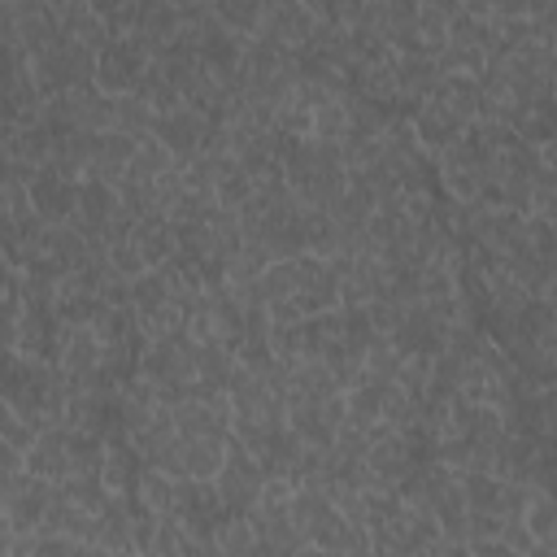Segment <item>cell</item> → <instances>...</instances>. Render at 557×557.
<instances>
[{
  "label": "cell",
  "instance_id": "27",
  "mask_svg": "<svg viewBox=\"0 0 557 557\" xmlns=\"http://www.w3.org/2000/svg\"><path fill=\"white\" fill-rule=\"evenodd\" d=\"M522 522L531 527V535L540 540V553H544V544L557 535V496H548V492L531 487V500H527V513H522Z\"/></svg>",
  "mask_w": 557,
  "mask_h": 557
},
{
  "label": "cell",
  "instance_id": "35",
  "mask_svg": "<svg viewBox=\"0 0 557 557\" xmlns=\"http://www.w3.org/2000/svg\"><path fill=\"white\" fill-rule=\"evenodd\" d=\"M548 9H557V0H527V17H540Z\"/></svg>",
  "mask_w": 557,
  "mask_h": 557
},
{
  "label": "cell",
  "instance_id": "22",
  "mask_svg": "<svg viewBox=\"0 0 557 557\" xmlns=\"http://www.w3.org/2000/svg\"><path fill=\"white\" fill-rule=\"evenodd\" d=\"M348 96H339V91H326L318 104H313V139H331V144H339L344 135H348Z\"/></svg>",
  "mask_w": 557,
  "mask_h": 557
},
{
  "label": "cell",
  "instance_id": "30",
  "mask_svg": "<svg viewBox=\"0 0 557 557\" xmlns=\"http://www.w3.org/2000/svg\"><path fill=\"white\" fill-rule=\"evenodd\" d=\"M261 9H265V0H218V17L235 30V35H257V26H261Z\"/></svg>",
  "mask_w": 557,
  "mask_h": 557
},
{
  "label": "cell",
  "instance_id": "29",
  "mask_svg": "<svg viewBox=\"0 0 557 557\" xmlns=\"http://www.w3.org/2000/svg\"><path fill=\"white\" fill-rule=\"evenodd\" d=\"M152 122H157V113H152L135 91L113 96V126H117V131H126V135H148Z\"/></svg>",
  "mask_w": 557,
  "mask_h": 557
},
{
  "label": "cell",
  "instance_id": "19",
  "mask_svg": "<svg viewBox=\"0 0 557 557\" xmlns=\"http://www.w3.org/2000/svg\"><path fill=\"white\" fill-rule=\"evenodd\" d=\"M435 100L448 104L466 122L483 117V83H479V74H444L440 87H435Z\"/></svg>",
  "mask_w": 557,
  "mask_h": 557
},
{
  "label": "cell",
  "instance_id": "21",
  "mask_svg": "<svg viewBox=\"0 0 557 557\" xmlns=\"http://www.w3.org/2000/svg\"><path fill=\"white\" fill-rule=\"evenodd\" d=\"M135 96H139L152 113H170V109H178V104H183V91L174 87V78L165 74V65H161L157 57L148 61V70H144L139 87H135Z\"/></svg>",
  "mask_w": 557,
  "mask_h": 557
},
{
  "label": "cell",
  "instance_id": "12",
  "mask_svg": "<svg viewBox=\"0 0 557 557\" xmlns=\"http://www.w3.org/2000/svg\"><path fill=\"white\" fill-rule=\"evenodd\" d=\"M196 30H200V39H196L200 61H205L218 78H226V74L244 61V35H235L218 13H205V17L196 22Z\"/></svg>",
  "mask_w": 557,
  "mask_h": 557
},
{
  "label": "cell",
  "instance_id": "15",
  "mask_svg": "<svg viewBox=\"0 0 557 557\" xmlns=\"http://www.w3.org/2000/svg\"><path fill=\"white\" fill-rule=\"evenodd\" d=\"M387 339H392L405 357H409V352H431V357H435V352L444 348V339H448V326H444V322H440L422 300H413V305L405 309L400 326H396Z\"/></svg>",
  "mask_w": 557,
  "mask_h": 557
},
{
  "label": "cell",
  "instance_id": "5",
  "mask_svg": "<svg viewBox=\"0 0 557 557\" xmlns=\"http://www.w3.org/2000/svg\"><path fill=\"white\" fill-rule=\"evenodd\" d=\"M440 183H444V191L453 196V200H479V187H483V170H487V148H483V139L466 126V135L453 144V148H444L440 157Z\"/></svg>",
  "mask_w": 557,
  "mask_h": 557
},
{
  "label": "cell",
  "instance_id": "4",
  "mask_svg": "<svg viewBox=\"0 0 557 557\" xmlns=\"http://www.w3.org/2000/svg\"><path fill=\"white\" fill-rule=\"evenodd\" d=\"M265 466L231 435V448H226V461H222V470L213 474V483H218V492H222V500H226V509L231 513H252L257 509V500H261V487H265Z\"/></svg>",
  "mask_w": 557,
  "mask_h": 557
},
{
  "label": "cell",
  "instance_id": "26",
  "mask_svg": "<svg viewBox=\"0 0 557 557\" xmlns=\"http://www.w3.org/2000/svg\"><path fill=\"white\" fill-rule=\"evenodd\" d=\"M435 57H440L444 74H483L487 70V52L479 44H470V39H448Z\"/></svg>",
  "mask_w": 557,
  "mask_h": 557
},
{
  "label": "cell",
  "instance_id": "18",
  "mask_svg": "<svg viewBox=\"0 0 557 557\" xmlns=\"http://www.w3.org/2000/svg\"><path fill=\"white\" fill-rule=\"evenodd\" d=\"M131 239L139 244V252L148 257V265H161V261H170L178 252V226H174L170 213H144V218H135Z\"/></svg>",
  "mask_w": 557,
  "mask_h": 557
},
{
  "label": "cell",
  "instance_id": "25",
  "mask_svg": "<svg viewBox=\"0 0 557 557\" xmlns=\"http://www.w3.org/2000/svg\"><path fill=\"white\" fill-rule=\"evenodd\" d=\"M400 361H405V352L387 335H374L370 348H366V361H361V374L357 379H366V383H392L396 370H400Z\"/></svg>",
  "mask_w": 557,
  "mask_h": 557
},
{
  "label": "cell",
  "instance_id": "14",
  "mask_svg": "<svg viewBox=\"0 0 557 557\" xmlns=\"http://www.w3.org/2000/svg\"><path fill=\"white\" fill-rule=\"evenodd\" d=\"M466 117H457L448 104H440L435 96L431 100H422L418 104V113H413V135H418V144L431 152V157H440L444 148H453L461 135H466Z\"/></svg>",
  "mask_w": 557,
  "mask_h": 557
},
{
  "label": "cell",
  "instance_id": "28",
  "mask_svg": "<svg viewBox=\"0 0 557 557\" xmlns=\"http://www.w3.org/2000/svg\"><path fill=\"white\" fill-rule=\"evenodd\" d=\"M218 553H261V540L248 513H226V522L218 527Z\"/></svg>",
  "mask_w": 557,
  "mask_h": 557
},
{
  "label": "cell",
  "instance_id": "16",
  "mask_svg": "<svg viewBox=\"0 0 557 557\" xmlns=\"http://www.w3.org/2000/svg\"><path fill=\"white\" fill-rule=\"evenodd\" d=\"M205 122H209V117H200L191 104H178V109H170V113H157L152 135H157V139H161L178 161H187V157H196V152H200Z\"/></svg>",
  "mask_w": 557,
  "mask_h": 557
},
{
  "label": "cell",
  "instance_id": "1",
  "mask_svg": "<svg viewBox=\"0 0 557 557\" xmlns=\"http://www.w3.org/2000/svg\"><path fill=\"white\" fill-rule=\"evenodd\" d=\"M283 174L305 209H331L348 187V165H344L339 144L313 139V135L292 148V157L283 161Z\"/></svg>",
  "mask_w": 557,
  "mask_h": 557
},
{
  "label": "cell",
  "instance_id": "6",
  "mask_svg": "<svg viewBox=\"0 0 557 557\" xmlns=\"http://www.w3.org/2000/svg\"><path fill=\"white\" fill-rule=\"evenodd\" d=\"M148 52L131 39V35H113L96 48V87H104L109 96H126L139 87L144 70H148Z\"/></svg>",
  "mask_w": 557,
  "mask_h": 557
},
{
  "label": "cell",
  "instance_id": "36",
  "mask_svg": "<svg viewBox=\"0 0 557 557\" xmlns=\"http://www.w3.org/2000/svg\"><path fill=\"white\" fill-rule=\"evenodd\" d=\"M205 4H209V9H218V0H205Z\"/></svg>",
  "mask_w": 557,
  "mask_h": 557
},
{
  "label": "cell",
  "instance_id": "32",
  "mask_svg": "<svg viewBox=\"0 0 557 557\" xmlns=\"http://www.w3.org/2000/svg\"><path fill=\"white\" fill-rule=\"evenodd\" d=\"M431 352H409L405 361H400V370H396V383L413 396V400H422L426 396V387H431Z\"/></svg>",
  "mask_w": 557,
  "mask_h": 557
},
{
  "label": "cell",
  "instance_id": "24",
  "mask_svg": "<svg viewBox=\"0 0 557 557\" xmlns=\"http://www.w3.org/2000/svg\"><path fill=\"white\" fill-rule=\"evenodd\" d=\"M213 196H218V205H222V209H244V205L257 196V178H252V174L231 157V161L222 165V174H218Z\"/></svg>",
  "mask_w": 557,
  "mask_h": 557
},
{
  "label": "cell",
  "instance_id": "31",
  "mask_svg": "<svg viewBox=\"0 0 557 557\" xmlns=\"http://www.w3.org/2000/svg\"><path fill=\"white\" fill-rule=\"evenodd\" d=\"M531 213L557 222V161H544L531 183Z\"/></svg>",
  "mask_w": 557,
  "mask_h": 557
},
{
  "label": "cell",
  "instance_id": "10",
  "mask_svg": "<svg viewBox=\"0 0 557 557\" xmlns=\"http://www.w3.org/2000/svg\"><path fill=\"white\" fill-rule=\"evenodd\" d=\"M313 26H318V17L305 0H265L257 35L274 39V44H287V48H300L313 35Z\"/></svg>",
  "mask_w": 557,
  "mask_h": 557
},
{
  "label": "cell",
  "instance_id": "20",
  "mask_svg": "<svg viewBox=\"0 0 557 557\" xmlns=\"http://www.w3.org/2000/svg\"><path fill=\"white\" fill-rule=\"evenodd\" d=\"M300 453H305V440L283 422L278 431H270V440H265V448L257 453V461L265 466V474H287V479H292Z\"/></svg>",
  "mask_w": 557,
  "mask_h": 557
},
{
  "label": "cell",
  "instance_id": "9",
  "mask_svg": "<svg viewBox=\"0 0 557 557\" xmlns=\"http://www.w3.org/2000/svg\"><path fill=\"white\" fill-rule=\"evenodd\" d=\"M100 361H104V344L96 335V326H61V370L65 379L74 383V392L91 387L96 374H100Z\"/></svg>",
  "mask_w": 557,
  "mask_h": 557
},
{
  "label": "cell",
  "instance_id": "17",
  "mask_svg": "<svg viewBox=\"0 0 557 557\" xmlns=\"http://www.w3.org/2000/svg\"><path fill=\"white\" fill-rule=\"evenodd\" d=\"M444 78V65L435 52H409V57H396V87L400 96L409 100H431L435 87Z\"/></svg>",
  "mask_w": 557,
  "mask_h": 557
},
{
  "label": "cell",
  "instance_id": "23",
  "mask_svg": "<svg viewBox=\"0 0 557 557\" xmlns=\"http://www.w3.org/2000/svg\"><path fill=\"white\" fill-rule=\"evenodd\" d=\"M348 422L361 431H374L383 422V383H366L357 379L348 387Z\"/></svg>",
  "mask_w": 557,
  "mask_h": 557
},
{
  "label": "cell",
  "instance_id": "11",
  "mask_svg": "<svg viewBox=\"0 0 557 557\" xmlns=\"http://www.w3.org/2000/svg\"><path fill=\"white\" fill-rule=\"evenodd\" d=\"M122 209V191L113 187V183H104V178H83V187H78V213L70 218L87 239H100L104 244V226L113 222V213Z\"/></svg>",
  "mask_w": 557,
  "mask_h": 557
},
{
  "label": "cell",
  "instance_id": "3",
  "mask_svg": "<svg viewBox=\"0 0 557 557\" xmlns=\"http://www.w3.org/2000/svg\"><path fill=\"white\" fill-rule=\"evenodd\" d=\"M57 483L35 474V470H17L4 474V492H0V513H4V535H30L44 527V513L52 505Z\"/></svg>",
  "mask_w": 557,
  "mask_h": 557
},
{
  "label": "cell",
  "instance_id": "2",
  "mask_svg": "<svg viewBox=\"0 0 557 557\" xmlns=\"http://www.w3.org/2000/svg\"><path fill=\"white\" fill-rule=\"evenodd\" d=\"M30 74H35V83H39L44 100H48V96H57V91H70V87L96 83V48H91V44H83V39L61 35L52 48H44V52L30 61Z\"/></svg>",
  "mask_w": 557,
  "mask_h": 557
},
{
  "label": "cell",
  "instance_id": "7",
  "mask_svg": "<svg viewBox=\"0 0 557 557\" xmlns=\"http://www.w3.org/2000/svg\"><path fill=\"white\" fill-rule=\"evenodd\" d=\"M196 366H200V344L187 331H170L148 344L139 374L152 383H196Z\"/></svg>",
  "mask_w": 557,
  "mask_h": 557
},
{
  "label": "cell",
  "instance_id": "34",
  "mask_svg": "<svg viewBox=\"0 0 557 557\" xmlns=\"http://www.w3.org/2000/svg\"><path fill=\"white\" fill-rule=\"evenodd\" d=\"M531 400H535V426H540L544 435H557V383L540 387Z\"/></svg>",
  "mask_w": 557,
  "mask_h": 557
},
{
  "label": "cell",
  "instance_id": "8",
  "mask_svg": "<svg viewBox=\"0 0 557 557\" xmlns=\"http://www.w3.org/2000/svg\"><path fill=\"white\" fill-rule=\"evenodd\" d=\"M26 187H30L35 213H39L44 222H70V218L78 213V187H83V178H70V174H61L57 165H39Z\"/></svg>",
  "mask_w": 557,
  "mask_h": 557
},
{
  "label": "cell",
  "instance_id": "33",
  "mask_svg": "<svg viewBox=\"0 0 557 557\" xmlns=\"http://www.w3.org/2000/svg\"><path fill=\"white\" fill-rule=\"evenodd\" d=\"M109 261H113L126 278H139L144 270H152V265H148V257L139 252V244H135L131 235H126V239H117V244H109Z\"/></svg>",
  "mask_w": 557,
  "mask_h": 557
},
{
  "label": "cell",
  "instance_id": "13",
  "mask_svg": "<svg viewBox=\"0 0 557 557\" xmlns=\"http://www.w3.org/2000/svg\"><path fill=\"white\" fill-rule=\"evenodd\" d=\"M135 148H139V135H126V131H117V126L96 131V135H91V165H87V174H91V178H104V183H113V187H122Z\"/></svg>",
  "mask_w": 557,
  "mask_h": 557
}]
</instances>
